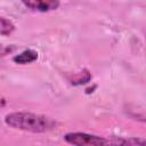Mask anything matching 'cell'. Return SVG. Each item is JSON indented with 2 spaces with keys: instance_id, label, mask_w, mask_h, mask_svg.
Wrapping results in <instances>:
<instances>
[{
  "instance_id": "obj_1",
  "label": "cell",
  "mask_w": 146,
  "mask_h": 146,
  "mask_svg": "<svg viewBox=\"0 0 146 146\" xmlns=\"http://www.w3.org/2000/svg\"><path fill=\"white\" fill-rule=\"evenodd\" d=\"M5 123L10 128L34 133L47 132L56 127V122L52 119L29 112L9 113L5 117Z\"/></svg>"
},
{
  "instance_id": "obj_2",
  "label": "cell",
  "mask_w": 146,
  "mask_h": 146,
  "mask_svg": "<svg viewBox=\"0 0 146 146\" xmlns=\"http://www.w3.org/2000/svg\"><path fill=\"white\" fill-rule=\"evenodd\" d=\"M64 137V140L71 145L78 146H99V145H111V139H106L104 137H99L96 135H90L86 132H68Z\"/></svg>"
},
{
  "instance_id": "obj_3",
  "label": "cell",
  "mask_w": 146,
  "mask_h": 146,
  "mask_svg": "<svg viewBox=\"0 0 146 146\" xmlns=\"http://www.w3.org/2000/svg\"><path fill=\"white\" fill-rule=\"evenodd\" d=\"M22 2L26 8L41 13L55 10L59 6V0H22Z\"/></svg>"
},
{
  "instance_id": "obj_4",
  "label": "cell",
  "mask_w": 146,
  "mask_h": 146,
  "mask_svg": "<svg viewBox=\"0 0 146 146\" xmlns=\"http://www.w3.org/2000/svg\"><path fill=\"white\" fill-rule=\"evenodd\" d=\"M38 58V52L35 50H32V49H26L24 51H22L21 54L14 56L13 60L16 63V64H29V63H32L34 60H36Z\"/></svg>"
},
{
  "instance_id": "obj_5",
  "label": "cell",
  "mask_w": 146,
  "mask_h": 146,
  "mask_svg": "<svg viewBox=\"0 0 146 146\" xmlns=\"http://www.w3.org/2000/svg\"><path fill=\"white\" fill-rule=\"evenodd\" d=\"M0 22H1V31H0L1 35H9L15 29L14 24L9 19H6L5 17H1Z\"/></svg>"
}]
</instances>
